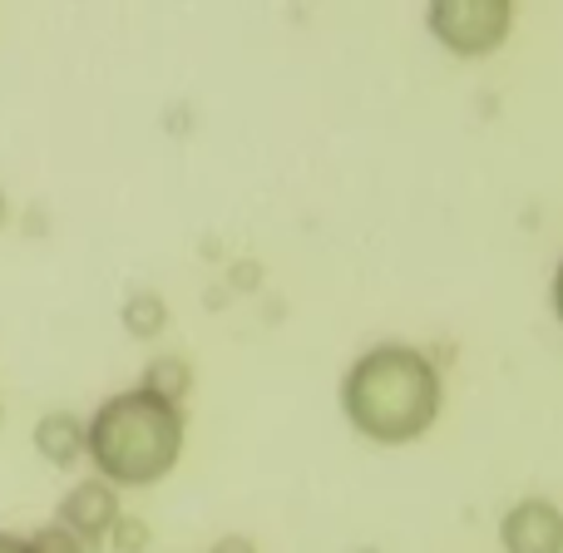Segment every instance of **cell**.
Listing matches in <instances>:
<instances>
[{"instance_id":"obj_13","label":"cell","mask_w":563,"mask_h":553,"mask_svg":"<svg viewBox=\"0 0 563 553\" xmlns=\"http://www.w3.org/2000/svg\"><path fill=\"white\" fill-rule=\"evenodd\" d=\"M554 307H559V321H563V263H559V273H554Z\"/></svg>"},{"instance_id":"obj_5","label":"cell","mask_w":563,"mask_h":553,"mask_svg":"<svg viewBox=\"0 0 563 553\" xmlns=\"http://www.w3.org/2000/svg\"><path fill=\"white\" fill-rule=\"evenodd\" d=\"M55 524L69 529L75 539H85V544L95 549L99 539H104L109 529L119 524V495H114V485H104V479H79V485L69 489L65 499H59Z\"/></svg>"},{"instance_id":"obj_14","label":"cell","mask_w":563,"mask_h":553,"mask_svg":"<svg viewBox=\"0 0 563 553\" xmlns=\"http://www.w3.org/2000/svg\"><path fill=\"white\" fill-rule=\"evenodd\" d=\"M0 223H5V198H0Z\"/></svg>"},{"instance_id":"obj_1","label":"cell","mask_w":563,"mask_h":553,"mask_svg":"<svg viewBox=\"0 0 563 553\" xmlns=\"http://www.w3.org/2000/svg\"><path fill=\"white\" fill-rule=\"evenodd\" d=\"M341 410L376 445L420 440L440 416V370L416 346H376L351 361L341 380Z\"/></svg>"},{"instance_id":"obj_9","label":"cell","mask_w":563,"mask_h":553,"mask_svg":"<svg viewBox=\"0 0 563 553\" xmlns=\"http://www.w3.org/2000/svg\"><path fill=\"white\" fill-rule=\"evenodd\" d=\"M30 549H35V553H95V549L85 544V539H75L69 529H59V524H45V529H40V534L30 539Z\"/></svg>"},{"instance_id":"obj_6","label":"cell","mask_w":563,"mask_h":553,"mask_svg":"<svg viewBox=\"0 0 563 553\" xmlns=\"http://www.w3.org/2000/svg\"><path fill=\"white\" fill-rule=\"evenodd\" d=\"M35 450L49 460V465L69 469L79 455H85V420L69 416V410H49L35 425Z\"/></svg>"},{"instance_id":"obj_10","label":"cell","mask_w":563,"mask_h":553,"mask_svg":"<svg viewBox=\"0 0 563 553\" xmlns=\"http://www.w3.org/2000/svg\"><path fill=\"white\" fill-rule=\"evenodd\" d=\"M109 534H114V549L119 553H139V549L148 544V529L139 524V519H124V515H119V524L109 529Z\"/></svg>"},{"instance_id":"obj_7","label":"cell","mask_w":563,"mask_h":553,"mask_svg":"<svg viewBox=\"0 0 563 553\" xmlns=\"http://www.w3.org/2000/svg\"><path fill=\"white\" fill-rule=\"evenodd\" d=\"M139 386H144L148 396L178 406V400L194 390V366H188V361H178V356H158V361H148V370H144V380H139Z\"/></svg>"},{"instance_id":"obj_12","label":"cell","mask_w":563,"mask_h":553,"mask_svg":"<svg viewBox=\"0 0 563 553\" xmlns=\"http://www.w3.org/2000/svg\"><path fill=\"white\" fill-rule=\"evenodd\" d=\"M0 553H35V549H30V539H20V534H0Z\"/></svg>"},{"instance_id":"obj_2","label":"cell","mask_w":563,"mask_h":553,"mask_svg":"<svg viewBox=\"0 0 563 553\" xmlns=\"http://www.w3.org/2000/svg\"><path fill=\"white\" fill-rule=\"evenodd\" d=\"M85 455L104 485H158L184 455V406H168L144 386L119 390L89 416Z\"/></svg>"},{"instance_id":"obj_8","label":"cell","mask_w":563,"mask_h":553,"mask_svg":"<svg viewBox=\"0 0 563 553\" xmlns=\"http://www.w3.org/2000/svg\"><path fill=\"white\" fill-rule=\"evenodd\" d=\"M164 321H168V307H164V297H154V291H134V297L124 301L129 336L148 341V336H158V331H164Z\"/></svg>"},{"instance_id":"obj_15","label":"cell","mask_w":563,"mask_h":553,"mask_svg":"<svg viewBox=\"0 0 563 553\" xmlns=\"http://www.w3.org/2000/svg\"><path fill=\"white\" fill-rule=\"evenodd\" d=\"M0 420H5V416H0Z\"/></svg>"},{"instance_id":"obj_11","label":"cell","mask_w":563,"mask_h":553,"mask_svg":"<svg viewBox=\"0 0 563 553\" xmlns=\"http://www.w3.org/2000/svg\"><path fill=\"white\" fill-rule=\"evenodd\" d=\"M213 553H257L253 539H243V534H228V539H218Z\"/></svg>"},{"instance_id":"obj_3","label":"cell","mask_w":563,"mask_h":553,"mask_svg":"<svg viewBox=\"0 0 563 553\" xmlns=\"http://www.w3.org/2000/svg\"><path fill=\"white\" fill-rule=\"evenodd\" d=\"M426 20L430 35L455 55H489L505 45L509 25H515V5L509 0H435Z\"/></svg>"},{"instance_id":"obj_4","label":"cell","mask_w":563,"mask_h":553,"mask_svg":"<svg viewBox=\"0 0 563 553\" xmlns=\"http://www.w3.org/2000/svg\"><path fill=\"white\" fill-rule=\"evenodd\" d=\"M505 553H563V509L554 499H519L499 524Z\"/></svg>"}]
</instances>
